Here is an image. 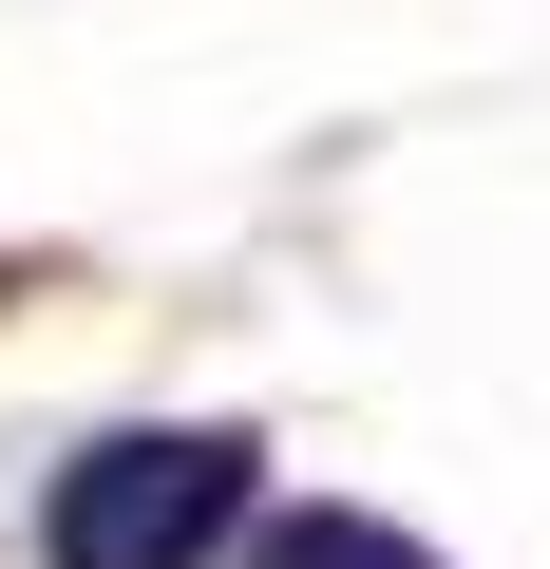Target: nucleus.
Instances as JSON below:
<instances>
[{"label":"nucleus","instance_id":"1","mask_svg":"<svg viewBox=\"0 0 550 569\" xmlns=\"http://www.w3.org/2000/svg\"><path fill=\"white\" fill-rule=\"evenodd\" d=\"M228 531H247V437L228 418H133V437H96L39 493V550L58 569H209Z\"/></svg>","mask_w":550,"mask_h":569},{"label":"nucleus","instance_id":"2","mask_svg":"<svg viewBox=\"0 0 550 569\" xmlns=\"http://www.w3.org/2000/svg\"><path fill=\"white\" fill-rule=\"evenodd\" d=\"M247 569H437V550H418V531H380V512H286Z\"/></svg>","mask_w":550,"mask_h":569}]
</instances>
